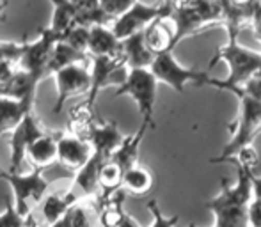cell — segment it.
Masks as SVG:
<instances>
[{
  "instance_id": "23",
  "label": "cell",
  "mask_w": 261,
  "mask_h": 227,
  "mask_svg": "<svg viewBox=\"0 0 261 227\" xmlns=\"http://www.w3.org/2000/svg\"><path fill=\"white\" fill-rule=\"evenodd\" d=\"M89 57L86 53H80L76 50H73L71 46H68L66 43L57 41L52 50V55H50L48 66H46V76L57 73L59 69L66 68V66L76 64V62H87Z\"/></svg>"
},
{
  "instance_id": "5",
  "label": "cell",
  "mask_w": 261,
  "mask_h": 227,
  "mask_svg": "<svg viewBox=\"0 0 261 227\" xmlns=\"http://www.w3.org/2000/svg\"><path fill=\"white\" fill-rule=\"evenodd\" d=\"M6 183H9L11 190H13L14 211L23 218H27L32 213V208L41 204L50 186V181L43 176V171L36 169L25 172V174L23 172H9Z\"/></svg>"
},
{
  "instance_id": "25",
  "label": "cell",
  "mask_w": 261,
  "mask_h": 227,
  "mask_svg": "<svg viewBox=\"0 0 261 227\" xmlns=\"http://www.w3.org/2000/svg\"><path fill=\"white\" fill-rule=\"evenodd\" d=\"M137 0H98V7L103 13L107 20H116L121 14H124Z\"/></svg>"
},
{
  "instance_id": "9",
  "label": "cell",
  "mask_w": 261,
  "mask_h": 227,
  "mask_svg": "<svg viewBox=\"0 0 261 227\" xmlns=\"http://www.w3.org/2000/svg\"><path fill=\"white\" fill-rule=\"evenodd\" d=\"M55 86H57V100L54 105V114H61L66 101L80 94H87L91 87V73L87 62H76V64L66 66L54 73Z\"/></svg>"
},
{
  "instance_id": "19",
  "label": "cell",
  "mask_w": 261,
  "mask_h": 227,
  "mask_svg": "<svg viewBox=\"0 0 261 227\" xmlns=\"http://www.w3.org/2000/svg\"><path fill=\"white\" fill-rule=\"evenodd\" d=\"M149 130V126L146 123H141L139 130L135 131L130 137H124L123 142L117 146V149L112 153L110 160L116 163L123 172H126L130 167H134L137 163V155H139V148H141V142L144 140L146 131Z\"/></svg>"
},
{
  "instance_id": "29",
  "label": "cell",
  "mask_w": 261,
  "mask_h": 227,
  "mask_svg": "<svg viewBox=\"0 0 261 227\" xmlns=\"http://www.w3.org/2000/svg\"><path fill=\"white\" fill-rule=\"evenodd\" d=\"M251 185H252V201L261 203V178L256 174L251 176Z\"/></svg>"
},
{
  "instance_id": "12",
  "label": "cell",
  "mask_w": 261,
  "mask_h": 227,
  "mask_svg": "<svg viewBox=\"0 0 261 227\" xmlns=\"http://www.w3.org/2000/svg\"><path fill=\"white\" fill-rule=\"evenodd\" d=\"M142 38H144V43H146V46H148V50L155 57L162 55V53L172 52V48H174L178 41H176V23L171 18V14L167 13V7H165L164 14L155 18V20L142 31Z\"/></svg>"
},
{
  "instance_id": "3",
  "label": "cell",
  "mask_w": 261,
  "mask_h": 227,
  "mask_svg": "<svg viewBox=\"0 0 261 227\" xmlns=\"http://www.w3.org/2000/svg\"><path fill=\"white\" fill-rule=\"evenodd\" d=\"M234 96H238L240 100V110L234 124L231 126V138L222 153L212 160V163L231 162L242 149L252 146L254 138L261 131V101L247 96L242 91H238Z\"/></svg>"
},
{
  "instance_id": "13",
  "label": "cell",
  "mask_w": 261,
  "mask_h": 227,
  "mask_svg": "<svg viewBox=\"0 0 261 227\" xmlns=\"http://www.w3.org/2000/svg\"><path fill=\"white\" fill-rule=\"evenodd\" d=\"M93 148L86 138L73 133L57 135V162L66 169L79 172L89 162Z\"/></svg>"
},
{
  "instance_id": "8",
  "label": "cell",
  "mask_w": 261,
  "mask_h": 227,
  "mask_svg": "<svg viewBox=\"0 0 261 227\" xmlns=\"http://www.w3.org/2000/svg\"><path fill=\"white\" fill-rule=\"evenodd\" d=\"M123 59L121 57H93L91 59V87L87 91V100L84 107L89 112H94V103L98 100V94L101 89H105L109 83H117L119 86L126 73ZM128 71V69H126Z\"/></svg>"
},
{
  "instance_id": "28",
  "label": "cell",
  "mask_w": 261,
  "mask_h": 227,
  "mask_svg": "<svg viewBox=\"0 0 261 227\" xmlns=\"http://www.w3.org/2000/svg\"><path fill=\"white\" fill-rule=\"evenodd\" d=\"M23 43H0V66L6 62H18L20 64Z\"/></svg>"
},
{
  "instance_id": "22",
  "label": "cell",
  "mask_w": 261,
  "mask_h": 227,
  "mask_svg": "<svg viewBox=\"0 0 261 227\" xmlns=\"http://www.w3.org/2000/svg\"><path fill=\"white\" fill-rule=\"evenodd\" d=\"M153 172L144 165H139L135 163L134 167H130L123 174V183H121V188L126 190L132 195H146L149 190L153 188Z\"/></svg>"
},
{
  "instance_id": "14",
  "label": "cell",
  "mask_w": 261,
  "mask_h": 227,
  "mask_svg": "<svg viewBox=\"0 0 261 227\" xmlns=\"http://www.w3.org/2000/svg\"><path fill=\"white\" fill-rule=\"evenodd\" d=\"M39 80L31 73L18 69L11 80L0 86V98H11V100L21 101V103L34 107L36 91H38Z\"/></svg>"
},
{
  "instance_id": "30",
  "label": "cell",
  "mask_w": 261,
  "mask_h": 227,
  "mask_svg": "<svg viewBox=\"0 0 261 227\" xmlns=\"http://www.w3.org/2000/svg\"><path fill=\"white\" fill-rule=\"evenodd\" d=\"M117 227H141V224H139L137 220H135L132 215H128V213H124L123 215V218H121V222H119V225Z\"/></svg>"
},
{
  "instance_id": "4",
  "label": "cell",
  "mask_w": 261,
  "mask_h": 227,
  "mask_svg": "<svg viewBox=\"0 0 261 227\" xmlns=\"http://www.w3.org/2000/svg\"><path fill=\"white\" fill-rule=\"evenodd\" d=\"M158 82L149 69H128L123 82L117 86L116 96H128L135 101L142 116V123L155 128V103H156Z\"/></svg>"
},
{
  "instance_id": "15",
  "label": "cell",
  "mask_w": 261,
  "mask_h": 227,
  "mask_svg": "<svg viewBox=\"0 0 261 227\" xmlns=\"http://www.w3.org/2000/svg\"><path fill=\"white\" fill-rule=\"evenodd\" d=\"M87 57H121V41L107 25H93L87 36Z\"/></svg>"
},
{
  "instance_id": "2",
  "label": "cell",
  "mask_w": 261,
  "mask_h": 227,
  "mask_svg": "<svg viewBox=\"0 0 261 227\" xmlns=\"http://www.w3.org/2000/svg\"><path fill=\"white\" fill-rule=\"evenodd\" d=\"M224 61L227 64V78L226 80H212V86L217 89L238 93L252 76L258 75L261 68V53L237 41V29L229 31V39L226 45L217 50V57L213 62Z\"/></svg>"
},
{
  "instance_id": "11",
  "label": "cell",
  "mask_w": 261,
  "mask_h": 227,
  "mask_svg": "<svg viewBox=\"0 0 261 227\" xmlns=\"http://www.w3.org/2000/svg\"><path fill=\"white\" fill-rule=\"evenodd\" d=\"M45 133L39 121L34 112H29L20 123V126L11 133L9 138V148H11V167L9 172H20V167L25 160V151L27 148L39 137Z\"/></svg>"
},
{
  "instance_id": "18",
  "label": "cell",
  "mask_w": 261,
  "mask_h": 227,
  "mask_svg": "<svg viewBox=\"0 0 261 227\" xmlns=\"http://www.w3.org/2000/svg\"><path fill=\"white\" fill-rule=\"evenodd\" d=\"M121 59L126 69H149L155 55L146 46L142 32H139L121 41Z\"/></svg>"
},
{
  "instance_id": "31",
  "label": "cell",
  "mask_w": 261,
  "mask_h": 227,
  "mask_svg": "<svg viewBox=\"0 0 261 227\" xmlns=\"http://www.w3.org/2000/svg\"><path fill=\"white\" fill-rule=\"evenodd\" d=\"M6 9H7V0H0V21L6 20Z\"/></svg>"
},
{
  "instance_id": "33",
  "label": "cell",
  "mask_w": 261,
  "mask_h": 227,
  "mask_svg": "<svg viewBox=\"0 0 261 227\" xmlns=\"http://www.w3.org/2000/svg\"><path fill=\"white\" fill-rule=\"evenodd\" d=\"M189 227H197V225H194V224H190V225H189Z\"/></svg>"
},
{
  "instance_id": "6",
  "label": "cell",
  "mask_w": 261,
  "mask_h": 227,
  "mask_svg": "<svg viewBox=\"0 0 261 227\" xmlns=\"http://www.w3.org/2000/svg\"><path fill=\"white\" fill-rule=\"evenodd\" d=\"M149 71L153 73L158 83H165L179 94L185 91L187 83L194 82L196 86H212L213 80L208 73L185 68L183 64H179L176 57L172 55V52L156 55L153 59L151 66H149Z\"/></svg>"
},
{
  "instance_id": "20",
  "label": "cell",
  "mask_w": 261,
  "mask_h": 227,
  "mask_svg": "<svg viewBox=\"0 0 261 227\" xmlns=\"http://www.w3.org/2000/svg\"><path fill=\"white\" fill-rule=\"evenodd\" d=\"M54 7V14H52V21H50L48 29L54 31L55 34H59L61 38L64 32H68L69 29L76 27V25H82V13L73 6L68 0H50Z\"/></svg>"
},
{
  "instance_id": "17",
  "label": "cell",
  "mask_w": 261,
  "mask_h": 227,
  "mask_svg": "<svg viewBox=\"0 0 261 227\" xmlns=\"http://www.w3.org/2000/svg\"><path fill=\"white\" fill-rule=\"evenodd\" d=\"M25 160L36 171H43L57 162V135L43 133L25 151Z\"/></svg>"
},
{
  "instance_id": "32",
  "label": "cell",
  "mask_w": 261,
  "mask_h": 227,
  "mask_svg": "<svg viewBox=\"0 0 261 227\" xmlns=\"http://www.w3.org/2000/svg\"><path fill=\"white\" fill-rule=\"evenodd\" d=\"M7 174H9V172L0 167V181H6V179H7Z\"/></svg>"
},
{
  "instance_id": "10",
  "label": "cell",
  "mask_w": 261,
  "mask_h": 227,
  "mask_svg": "<svg viewBox=\"0 0 261 227\" xmlns=\"http://www.w3.org/2000/svg\"><path fill=\"white\" fill-rule=\"evenodd\" d=\"M164 13L165 6H151V4H144L141 0H137L126 13L121 14L119 18H116L112 21L110 31L114 32V36L119 41H123V39L130 38V36L142 32L155 18Z\"/></svg>"
},
{
  "instance_id": "21",
  "label": "cell",
  "mask_w": 261,
  "mask_h": 227,
  "mask_svg": "<svg viewBox=\"0 0 261 227\" xmlns=\"http://www.w3.org/2000/svg\"><path fill=\"white\" fill-rule=\"evenodd\" d=\"M29 112H34V107L11 98H0V137L13 133Z\"/></svg>"
},
{
  "instance_id": "1",
  "label": "cell",
  "mask_w": 261,
  "mask_h": 227,
  "mask_svg": "<svg viewBox=\"0 0 261 227\" xmlns=\"http://www.w3.org/2000/svg\"><path fill=\"white\" fill-rule=\"evenodd\" d=\"M234 165L237 181L229 185L227 179H222L220 192L204 204L213 215V227H249V208L252 203L251 176L254 169L240 162H234Z\"/></svg>"
},
{
  "instance_id": "16",
  "label": "cell",
  "mask_w": 261,
  "mask_h": 227,
  "mask_svg": "<svg viewBox=\"0 0 261 227\" xmlns=\"http://www.w3.org/2000/svg\"><path fill=\"white\" fill-rule=\"evenodd\" d=\"M80 201V195L69 186L64 192H54L41 201V218L48 227H54L68 213V210Z\"/></svg>"
},
{
  "instance_id": "27",
  "label": "cell",
  "mask_w": 261,
  "mask_h": 227,
  "mask_svg": "<svg viewBox=\"0 0 261 227\" xmlns=\"http://www.w3.org/2000/svg\"><path fill=\"white\" fill-rule=\"evenodd\" d=\"M29 220H31V215L27 218L20 217V215L14 211L13 203H7V210L0 215V227H29Z\"/></svg>"
},
{
  "instance_id": "24",
  "label": "cell",
  "mask_w": 261,
  "mask_h": 227,
  "mask_svg": "<svg viewBox=\"0 0 261 227\" xmlns=\"http://www.w3.org/2000/svg\"><path fill=\"white\" fill-rule=\"evenodd\" d=\"M54 227H94L93 218H91V210L79 201L69 208L68 213Z\"/></svg>"
},
{
  "instance_id": "26",
  "label": "cell",
  "mask_w": 261,
  "mask_h": 227,
  "mask_svg": "<svg viewBox=\"0 0 261 227\" xmlns=\"http://www.w3.org/2000/svg\"><path fill=\"white\" fill-rule=\"evenodd\" d=\"M148 210L149 213L153 215V222L149 227H176V224L179 222V215H172V217H167V215L162 213L160 206L155 199H151L148 203Z\"/></svg>"
},
{
  "instance_id": "7",
  "label": "cell",
  "mask_w": 261,
  "mask_h": 227,
  "mask_svg": "<svg viewBox=\"0 0 261 227\" xmlns=\"http://www.w3.org/2000/svg\"><path fill=\"white\" fill-rule=\"evenodd\" d=\"M59 39H61L59 34H55L48 27H41L39 29V38L34 43L23 41V50H21L20 57L21 71L31 73L39 82L46 78V66H48L52 50Z\"/></svg>"
}]
</instances>
